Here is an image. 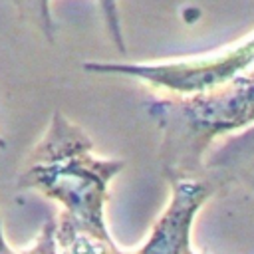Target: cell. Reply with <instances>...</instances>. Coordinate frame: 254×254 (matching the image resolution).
I'll return each instance as SVG.
<instances>
[{
  "label": "cell",
  "mask_w": 254,
  "mask_h": 254,
  "mask_svg": "<svg viewBox=\"0 0 254 254\" xmlns=\"http://www.w3.org/2000/svg\"><path fill=\"white\" fill-rule=\"evenodd\" d=\"M123 167L121 159L95 157L91 137L62 111H54L44 137L24 157L16 185L60 202L54 230L58 246L75 236L113 242L103 210L107 185Z\"/></svg>",
  "instance_id": "cell-1"
},
{
  "label": "cell",
  "mask_w": 254,
  "mask_h": 254,
  "mask_svg": "<svg viewBox=\"0 0 254 254\" xmlns=\"http://www.w3.org/2000/svg\"><path fill=\"white\" fill-rule=\"evenodd\" d=\"M161 133L159 163L167 181L196 179L210 145L254 123V71L192 95L143 101Z\"/></svg>",
  "instance_id": "cell-2"
},
{
  "label": "cell",
  "mask_w": 254,
  "mask_h": 254,
  "mask_svg": "<svg viewBox=\"0 0 254 254\" xmlns=\"http://www.w3.org/2000/svg\"><path fill=\"white\" fill-rule=\"evenodd\" d=\"M254 64V36L212 56L153 62V64H107L85 62L83 69L89 73L127 75L137 81L149 83L173 95H192L214 89L236 75L244 73Z\"/></svg>",
  "instance_id": "cell-3"
},
{
  "label": "cell",
  "mask_w": 254,
  "mask_h": 254,
  "mask_svg": "<svg viewBox=\"0 0 254 254\" xmlns=\"http://www.w3.org/2000/svg\"><path fill=\"white\" fill-rule=\"evenodd\" d=\"M171 183V200L137 254H192L190 226L202 202L214 189L200 177L177 179Z\"/></svg>",
  "instance_id": "cell-4"
},
{
  "label": "cell",
  "mask_w": 254,
  "mask_h": 254,
  "mask_svg": "<svg viewBox=\"0 0 254 254\" xmlns=\"http://www.w3.org/2000/svg\"><path fill=\"white\" fill-rule=\"evenodd\" d=\"M200 173L214 190L240 189L254 196V123L206 151Z\"/></svg>",
  "instance_id": "cell-5"
},
{
  "label": "cell",
  "mask_w": 254,
  "mask_h": 254,
  "mask_svg": "<svg viewBox=\"0 0 254 254\" xmlns=\"http://www.w3.org/2000/svg\"><path fill=\"white\" fill-rule=\"evenodd\" d=\"M22 18L32 20L42 34L54 42V34H56V26H54V18L50 12V0H10ZM103 22H105V30L111 38V42L115 44V48L125 54V38H123V28H121V18H119V4L117 0H97Z\"/></svg>",
  "instance_id": "cell-6"
},
{
  "label": "cell",
  "mask_w": 254,
  "mask_h": 254,
  "mask_svg": "<svg viewBox=\"0 0 254 254\" xmlns=\"http://www.w3.org/2000/svg\"><path fill=\"white\" fill-rule=\"evenodd\" d=\"M58 250L62 254H127L121 252L113 242H103L91 236H75L69 242L58 246ZM137 254V252H131Z\"/></svg>",
  "instance_id": "cell-7"
},
{
  "label": "cell",
  "mask_w": 254,
  "mask_h": 254,
  "mask_svg": "<svg viewBox=\"0 0 254 254\" xmlns=\"http://www.w3.org/2000/svg\"><path fill=\"white\" fill-rule=\"evenodd\" d=\"M54 230H56V220H52V218L46 220V224L42 226V230H40L38 238L34 240V244L22 254H60Z\"/></svg>",
  "instance_id": "cell-8"
},
{
  "label": "cell",
  "mask_w": 254,
  "mask_h": 254,
  "mask_svg": "<svg viewBox=\"0 0 254 254\" xmlns=\"http://www.w3.org/2000/svg\"><path fill=\"white\" fill-rule=\"evenodd\" d=\"M0 254H20V252L12 250V248H10V244L6 242L4 232H2V220H0Z\"/></svg>",
  "instance_id": "cell-9"
},
{
  "label": "cell",
  "mask_w": 254,
  "mask_h": 254,
  "mask_svg": "<svg viewBox=\"0 0 254 254\" xmlns=\"http://www.w3.org/2000/svg\"><path fill=\"white\" fill-rule=\"evenodd\" d=\"M4 147H6V141H4L2 137H0V149H4Z\"/></svg>",
  "instance_id": "cell-10"
}]
</instances>
